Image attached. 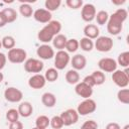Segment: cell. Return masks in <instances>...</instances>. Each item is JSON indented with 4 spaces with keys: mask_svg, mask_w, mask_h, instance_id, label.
I'll return each instance as SVG.
<instances>
[{
    "mask_svg": "<svg viewBox=\"0 0 129 129\" xmlns=\"http://www.w3.org/2000/svg\"><path fill=\"white\" fill-rule=\"evenodd\" d=\"M127 16V10H125L124 8L117 9L112 15L109 16V19L106 23L107 31L111 35H118L123 28V23L126 21Z\"/></svg>",
    "mask_w": 129,
    "mask_h": 129,
    "instance_id": "cell-1",
    "label": "cell"
},
{
    "mask_svg": "<svg viewBox=\"0 0 129 129\" xmlns=\"http://www.w3.org/2000/svg\"><path fill=\"white\" fill-rule=\"evenodd\" d=\"M60 30H61V23L58 20H51L38 31L37 38L39 41L43 42V44H47L48 42L52 41L55 35L59 34Z\"/></svg>",
    "mask_w": 129,
    "mask_h": 129,
    "instance_id": "cell-2",
    "label": "cell"
},
{
    "mask_svg": "<svg viewBox=\"0 0 129 129\" xmlns=\"http://www.w3.org/2000/svg\"><path fill=\"white\" fill-rule=\"evenodd\" d=\"M112 81L113 83L121 88L124 89L128 86L129 84V76H128V70L125 69L124 71L122 70H116L115 72H113L112 74Z\"/></svg>",
    "mask_w": 129,
    "mask_h": 129,
    "instance_id": "cell-3",
    "label": "cell"
},
{
    "mask_svg": "<svg viewBox=\"0 0 129 129\" xmlns=\"http://www.w3.org/2000/svg\"><path fill=\"white\" fill-rule=\"evenodd\" d=\"M97 109V104L96 102L89 98V99H85L83 102H81L79 105H78V108H77V112L79 114V116H86V115H89V114H92L96 111Z\"/></svg>",
    "mask_w": 129,
    "mask_h": 129,
    "instance_id": "cell-4",
    "label": "cell"
},
{
    "mask_svg": "<svg viewBox=\"0 0 129 129\" xmlns=\"http://www.w3.org/2000/svg\"><path fill=\"white\" fill-rule=\"evenodd\" d=\"M113 39L109 36H99L96 38L94 47L100 52H108L113 48Z\"/></svg>",
    "mask_w": 129,
    "mask_h": 129,
    "instance_id": "cell-5",
    "label": "cell"
},
{
    "mask_svg": "<svg viewBox=\"0 0 129 129\" xmlns=\"http://www.w3.org/2000/svg\"><path fill=\"white\" fill-rule=\"evenodd\" d=\"M8 60L12 63H22L26 60L27 53L22 48L14 47L10 50H8V54L6 55Z\"/></svg>",
    "mask_w": 129,
    "mask_h": 129,
    "instance_id": "cell-6",
    "label": "cell"
},
{
    "mask_svg": "<svg viewBox=\"0 0 129 129\" xmlns=\"http://www.w3.org/2000/svg\"><path fill=\"white\" fill-rule=\"evenodd\" d=\"M53 57H54V69H56L57 71L67 68V66L71 61L70 54L66 50H58L56 53H54Z\"/></svg>",
    "mask_w": 129,
    "mask_h": 129,
    "instance_id": "cell-7",
    "label": "cell"
},
{
    "mask_svg": "<svg viewBox=\"0 0 129 129\" xmlns=\"http://www.w3.org/2000/svg\"><path fill=\"white\" fill-rule=\"evenodd\" d=\"M43 62L37 58H28L24 61V70L27 73L39 74L43 70Z\"/></svg>",
    "mask_w": 129,
    "mask_h": 129,
    "instance_id": "cell-8",
    "label": "cell"
},
{
    "mask_svg": "<svg viewBox=\"0 0 129 129\" xmlns=\"http://www.w3.org/2000/svg\"><path fill=\"white\" fill-rule=\"evenodd\" d=\"M59 117L62 120L63 126L74 125L79 120V114H78L77 110H75V109H68V110L61 112V114L59 115Z\"/></svg>",
    "mask_w": 129,
    "mask_h": 129,
    "instance_id": "cell-9",
    "label": "cell"
},
{
    "mask_svg": "<svg viewBox=\"0 0 129 129\" xmlns=\"http://www.w3.org/2000/svg\"><path fill=\"white\" fill-rule=\"evenodd\" d=\"M4 98L10 103H18L22 100L23 94L19 89L15 87H8L4 91Z\"/></svg>",
    "mask_w": 129,
    "mask_h": 129,
    "instance_id": "cell-10",
    "label": "cell"
},
{
    "mask_svg": "<svg viewBox=\"0 0 129 129\" xmlns=\"http://www.w3.org/2000/svg\"><path fill=\"white\" fill-rule=\"evenodd\" d=\"M117 61L111 57H103L98 61V67L103 73H113L117 70Z\"/></svg>",
    "mask_w": 129,
    "mask_h": 129,
    "instance_id": "cell-11",
    "label": "cell"
},
{
    "mask_svg": "<svg viewBox=\"0 0 129 129\" xmlns=\"http://www.w3.org/2000/svg\"><path fill=\"white\" fill-rule=\"evenodd\" d=\"M96 7L92 3H86L82 6L81 10V17L86 22H92L96 16Z\"/></svg>",
    "mask_w": 129,
    "mask_h": 129,
    "instance_id": "cell-12",
    "label": "cell"
},
{
    "mask_svg": "<svg viewBox=\"0 0 129 129\" xmlns=\"http://www.w3.org/2000/svg\"><path fill=\"white\" fill-rule=\"evenodd\" d=\"M46 84V80L41 74H34L28 79V86L33 90L42 89Z\"/></svg>",
    "mask_w": 129,
    "mask_h": 129,
    "instance_id": "cell-13",
    "label": "cell"
},
{
    "mask_svg": "<svg viewBox=\"0 0 129 129\" xmlns=\"http://www.w3.org/2000/svg\"><path fill=\"white\" fill-rule=\"evenodd\" d=\"M75 92L78 96L84 99H89L93 95V88L84 82H79L75 87Z\"/></svg>",
    "mask_w": 129,
    "mask_h": 129,
    "instance_id": "cell-14",
    "label": "cell"
},
{
    "mask_svg": "<svg viewBox=\"0 0 129 129\" xmlns=\"http://www.w3.org/2000/svg\"><path fill=\"white\" fill-rule=\"evenodd\" d=\"M36 54L41 59H50L54 56V50L49 44H41L36 49Z\"/></svg>",
    "mask_w": 129,
    "mask_h": 129,
    "instance_id": "cell-15",
    "label": "cell"
},
{
    "mask_svg": "<svg viewBox=\"0 0 129 129\" xmlns=\"http://www.w3.org/2000/svg\"><path fill=\"white\" fill-rule=\"evenodd\" d=\"M32 16L39 23H48L49 21H51V17H52L51 16V12L47 11L44 8L36 9L33 12V15Z\"/></svg>",
    "mask_w": 129,
    "mask_h": 129,
    "instance_id": "cell-16",
    "label": "cell"
},
{
    "mask_svg": "<svg viewBox=\"0 0 129 129\" xmlns=\"http://www.w3.org/2000/svg\"><path fill=\"white\" fill-rule=\"evenodd\" d=\"M71 64H72L73 69L76 71L84 70L87 66V58L85 55H83L81 53H77L71 58Z\"/></svg>",
    "mask_w": 129,
    "mask_h": 129,
    "instance_id": "cell-17",
    "label": "cell"
},
{
    "mask_svg": "<svg viewBox=\"0 0 129 129\" xmlns=\"http://www.w3.org/2000/svg\"><path fill=\"white\" fill-rule=\"evenodd\" d=\"M100 34V29L96 24H87L84 27V35L87 38L90 39H96L99 37Z\"/></svg>",
    "mask_w": 129,
    "mask_h": 129,
    "instance_id": "cell-18",
    "label": "cell"
},
{
    "mask_svg": "<svg viewBox=\"0 0 129 129\" xmlns=\"http://www.w3.org/2000/svg\"><path fill=\"white\" fill-rule=\"evenodd\" d=\"M17 111L19 113V116L24 117V118H27V117H29L33 113V107H32V105H31L30 102L24 101V102H21L18 105Z\"/></svg>",
    "mask_w": 129,
    "mask_h": 129,
    "instance_id": "cell-19",
    "label": "cell"
},
{
    "mask_svg": "<svg viewBox=\"0 0 129 129\" xmlns=\"http://www.w3.org/2000/svg\"><path fill=\"white\" fill-rule=\"evenodd\" d=\"M41 103L46 108H52L56 104V97L50 92H46L41 96Z\"/></svg>",
    "mask_w": 129,
    "mask_h": 129,
    "instance_id": "cell-20",
    "label": "cell"
},
{
    "mask_svg": "<svg viewBox=\"0 0 129 129\" xmlns=\"http://www.w3.org/2000/svg\"><path fill=\"white\" fill-rule=\"evenodd\" d=\"M67 40H68L67 36L64 34L59 33V34H57V35H55L53 37V39H52V45H53L54 48H56L58 50H63L64 47H66Z\"/></svg>",
    "mask_w": 129,
    "mask_h": 129,
    "instance_id": "cell-21",
    "label": "cell"
},
{
    "mask_svg": "<svg viewBox=\"0 0 129 129\" xmlns=\"http://www.w3.org/2000/svg\"><path fill=\"white\" fill-rule=\"evenodd\" d=\"M66 81L70 85H77L80 82V75L78 71L72 69L66 73Z\"/></svg>",
    "mask_w": 129,
    "mask_h": 129,
    "instance_id": "cell-22",
    "label": "cell"
},
{
    "mask_svg": "<svg viewBox=\"0 0 129 129\" xmlns=\"http://www.w3.org/2000/svg\"><path fill=\"white\" fill-rule=\"evenodd\" d=\"M79 46L81 47L82 50L89 52V51H92L93 50V48H94V42H93L92 39L87 38V37L84 36L79 41Z\"/></svg>",
    "mask_w": 129,
    "mask_h": 129,
    "instance_id": "cell-23",
    "label": "cell"
},
{
    "mask_svg": "<svg viewBox=\"0 0 129 129\" xmlns=\"http://www.w3.org/2000/svg\"><path fill=\"white\" fill-rule=\"evenodd\" d=\"M2 12L7 20V23H12L17 19V12L13 8H4Z\"/></svg>",
    "mask_w": 129,
    "mask_h": 129,
    "instance_id": "cell-24",
    "label": "cell"
},
{
    "mask_svg": "<svg viewBox=\"0 0 129 129\" xmlns=\"http://www.w3.org/2000/svg\"><path fill=\"white\" fill-rule=\"evenodd\" d=\"M49 122H50V119L47 116L40 115L35 120V127H37L39 129H46L49 125Z\"/></svg>",
    "mask_w": 129,
    "mask_h": 129,
    "instance_id": "cell-25",
    "label": "cell"
},
{
    "mask_svg": "<svg viewBox=\"0 0 129 129\" xmlns=\"http://www.w3.org/2000/svg\"><path fill=\"white\" fill-rule=\"evenodd\" d=\"M44 78L46 80V82H55L58 79V71L54 68H49L46 70L45 74H44Z\"/></svg>",
    "mask_w": 129,
    "mask_h": 129,
    "instance_id": "cell-26",
    "label": "cell"
},
{
    "mask_svg": "<svg viewBox=\"0 0 129 129\" xmlns=\"http://www.w3.org/2000/svg\"><path fill=\"white\" fill-rule=\"evenodd\" d=\"M109 19V14L107 11L105 10H100L99 12L96 13V16H95V20L97 22V24L99 25H104L107 23Z\"/></svg>",
    "mask_w": 129,
    "mask_h": 129,
    "instance_id": "cell-27",
    "label": "cell"
},
{
    "mask_svg": "<svg viewBox=\"0 0 129 129\" xmlns=\"http://www.w3.org/2000/svg\"><path fill=\"white\" fill-rule=\"evenodd\" d=\"M91 76H92V78H93V80H94L96 86L103 85V84L105 83V81H106V76H105V74H104L103 72H101V71H94Z\"/></svg>",
    "mask_w": 129,
    "mask_h": 129,
    "instance_id": "cell-28",
    "label": "cell"
},
{
    "mask_svg": "<svg viewBox=\"0 0 129 129\" xmlns=\"http://www.w3.org/2000/svg\"><path fill=\"white\" fill-rule=\"evenodd\" d=\"M19 12L20 14L23 16V17H31L33 15V10H32V7L30 4L28 3H22L20 6H19Z\"/></svg>",
    "mask_w": 129,
    "mask_h": 129,
    "instance_id": "cell-29",
    "label": "cell"
},
{
    "mask_svg": "<svg viewBox=\"0 0 129 129\" xmlns=\"http://www.w3.org/2000/svg\"><path fill=\"white\" fill-rule=\"evenodd\" d=\"M1 44L4 48L10 50L15 47V39L11 35H6L1 39Z\"/></svg>",
    "mask_w": 129,
    "mask_h": 129,
    "instance_id": "cell-30",
    "label": "cell"
},
{
    "mask_svg": "<svg viewBox=\"0 0 129 129\" xmlns=\"http://www.w3.org/2000/svg\"><path fill=\"white\" fill-rule=\"evenodd\" d=\"M117 64H120L122 68L127 69L129 66V51H123L118 55Z\"/></svg>",
    "mask_w": 129,
    "mask_h": 129,
    "instance_id": "cell-31",
    "label": "cell"
},
{
    "mask_svg": "<svg viewBox=\"0 0 129 129\" xmlns=\"http://www.w3.org/2000/svg\"><path fill=\"white\" fill-rule=\"evenodd\" d=\"M79 40L76 38H70L67 40L64 48L67 49V52H76L79 49Z\"/></svg>",
    "mask_w": 129,
    "mask_h": 129,
    "instance_id": "cell-32",
    "label": "cell"
},
{
    "mask_svg": "<svg viewBox=\"0 0 129 129\" xmlns=\"http://www.w3.org/2000/svg\"><path fill=\"white\" fill-rule=\"evenodd\" d=\"M117 99L119 102L127 105L129 104V90L124 88V89H120L117 93Z\"/></svg>",
    "mask_w": 129,
    "mask_h": 129,
    "instance_id": "cell-33",
    "label": "cell"
},
{
    "mask_svg": "<svg viewBox=\"0 0 129 129\" xmlns=\"http://www.w3.org/2000/svg\"><path fill=\"white\" fill-rule=\"evenodd\" d=\"M61 4V1L60 0H46L44 2V6H45V9L49 12H52V11H55L59 8Z\"/></svg>",
    "mask_w": 129,
    "mask_h": 129,
    "instance_id": "cell-34",
    "label": "cell"
},
{
    "mask_svg": "<svg viewBox=\"0 0 129 129\" xmlns=\"http://www.w3.org/2000/svg\"><path fill=\"white\" fill-rule=\"evenodd\" d=\"M18 118H19V113L16 109H9L6 112V119L9 121V123L18 121Z\"/></svg>",
    "mask_w": 129,
    "mask_h": 129,
    "instance_id": "cell-35",
    "label": "cell"
},
{
    "mask_svg": "<svg viewBox=\"0 0 129 129\" xmlns=\"http://www.w3.org/2000/svg\"><path fill=\"white\" fill-rule=\"evenodd\" d=\"M49 125L53 128V129H61L63 127V123H62V120L59 116H53L51 119H50V122H49Z\"/></svg>",
    "mask_w": 129,
    "mask_h": 129,
    "instance_id": "cell-36",
    "label": "cell"
},
{
    "mask_svg": "<svg viewBox=\"0 0 129 129\" xmlns=\"http://www.w3.org/2000/svg\"><path fill=\"white\" fill-rule=\"evenodd\" d=\"M66 4L69 8L71 9H79V8H82V6L84 5L83 1L82 0H67L66 1Z\"/></svg>",
    "mask_w": 129,
    "mask_h": 129,
    "instance_id": "cell-37",
    "label": "cell"
},
{
    "mask_svg": "<svg viewBox=\"0 0 129 129\" xmlns=\"http://www.w3.org/2000/svg\"><path fill=\"white\" fill-rule=\"evenodd\" d=\"M81 129H98V123L95 120H87L82 124Z\"/></svg>",
    "mask_w": 129,
    "mask_h": 129,
    "instance_id": "cell-38",
    "label": "cell"
},
{
    "mask_svg": "<svg viewBox=\"0 0 129 129\" xmlns=\"http://www.w3.org/2000/svg\"><path fill=\"white\" fill-rule=\"evenodd\" d=\"M9 129H23V124L20 121L11 122L9 124Z\"/></svg>",
    "mask_w": 129,
    "mask_h": 129,
    "instance_id": "cell-39",
    "label": "cell"
},
{
    "mask_svg": "<svg viewBox=\"0 0 129 129\" xmlns=\"http://www.w3.org/2000/svg\"><path fill=\"white\" fill-rule=\"evenodd\" d=\"M83 82L84 83H86L87 85H89L90 87H94V86H96L95 85V82H94V80H93V78H92V76L90 75V76H87V77H85L84 78V80H83Z\"/></svg>",
    "mask_w": 129,
    "mask_h": 129,
    "instance_id": "cell-40",
    "label": "cell"
},
{
    "mask_svg": "<svg viewBox=\"0 0 129 129\" xmlns=\"http://www.w3.org/2000/svg\"><path fill=\"white\" fill-rule=\"evenodd\" d=\"M6 61H7V56L3 52H0V72L2 69H4Z\"/></svg>",
    "mask_w": 129,
    "mask_h": 129,
    "instance_id": "cell-41",
    "label": "cell"
},
{
    "mask_svg": "<svg viewBox=\"0 0 129 129\" xmlns=\"http://www.w3.org/2000/svg\"><path fill=\"white\" fill-rule=\"evenodd\" d=\"M106 129H121V127L116 122H110L106 125Z\"/></svg>",
    "mask_w": 129,
    "mask_h": 129,
    "instance_id": "cell-42",
    "label": "cell"
},
{
    "mask_svg": "<svg viewBox=\"0 0 129 129\" xmlns=\"http://www.w3.org/2000/svg\"><path fill=\"white\" fill-rule=\"evenodd\" d=\"M6 24H7V20H6L5 16H4L3 12H2V11H0V27L5 26Z\"/></svg>",
    "mask_w": 129,
    "mask_h": 129,
    "instance_id": "cell-43",
    "label": "cell"
},
{
    "mask_svg": "<svg viewBox=\"0 0 129 129\" xmlns=\"http://www.w3.org/2000/svg\"><path fill=\"white\" fill-rule=\"evenodd\" d=\"M112 3L115 4V5H121V4L125 3V0H123V1H112Z\"/></svg>",
    "mask_w": 129,
    "mask_h": 129,
    "instance_id": "cell-44",
    "label": "cell"
},
{
    "mask_svg": "<svg viewBox=\"0 0 129 129\" xmlns=\"http://www.w3.org/2000/svg\"><path fill=\"white\" fill-rule=\"evenodd\" d=\"M3 79H4V76H3V74H2L1 72H0V83H2Z\"/></svg>",
    "mask_w": 129,
    "mask_h": 129,
    "instance_id": "cell-45",
    "label": "cell"
},
{
    "mask_svg": "<svg viewBox=\"0 0 129 129\" xmlns=\"http://www.w3.org/2000/svg\"><path fill=\"white\" fill-rule=\"evenodd\" d=\"M123 129H129V125H126V126H125Z\"/></svg>",
    "mask_w": 129,
    "mask_h": 129,
    "instance_id": "cell-46",
    "label": "cell"
},
{
    "mask_svg": "<svg viewBox=\"0 0 129 129\" xmlns=\"http://www.w3.org/2000/svg\"><path fill=\"white\" fill-rule=\"evenodd\" d=\"M31 129H39V128H37V127H33V128H31Z\"/></svg>",
    "mask_w": 129,
    "mask_h": 129,
    "instance_id": "cell-47",
    "label": "cell"
},
{
    "mask_svg": "<svg viewBox=\"0 0 129 129\" xmlns=\"http://www.w3.org/2000/svg\"><path fill=\"white\" fill-rule=\"evenodd\" d=\"M2 47V44H1V40H0V48Z\"/></svg>",
    "mask_w": 129,
    "mask_h": 129,
    "instance_id": "cell-48",
    "label": "cell"
}]
</instances>
